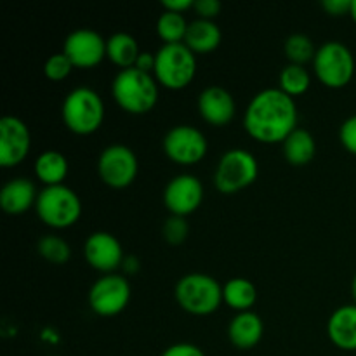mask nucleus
Wrapping results in <instances>:
<instances>
[{
    "instance_id": "obj_1",
    "label": "nucleus",
    "mask_w": 356,
    "mask_h": 356,
    "mask_svg": "<svg viewBox=\"0 0 356 356\" xmlns=\"http://www.w3.org/2000/svg\"><path fill=\"white\" fill-rule=\"evenodd\" d=\"M243 129L263 145H284L285 139L298 129V106L294 97L278 87L257 92L243 113Z\"/></svg>"
},
{
    "instance_id": "obj_2",
    "label": "nucleus",
    "mask_w": 356,
    "mask_h": 356,
    "mask_svg": "<svg viewBox=\"0 0 356 356\" xmlns=\"http://www.w3.org/2000/svg\"><path fill=\"white\" fill-rule=\"evenodd\" d=\"M111 96L125 113L146 115L159 103V83L152 73L120 70L111 82Z\"/></svg>"
},
{
    "instance_id": "obj_3",
    "label": "nucleus",
    "mask_w": 356,
    "mask_h": 356,
    "mask_svg": "<svg viewBox=\"0 0 356 356\" xmlns=\"http://www.w3.org/2000/svg\"><path fill=\"white\" fill-rule=\"evenodd\" d=\"M61 117L70 132L76 136H90L103 125L104 103L96 90L89 87H76L66 94Z\"/></svg>"
},
{
    "instance_id": "obj_4",
    "label": "nucleus",
    "mask_w": 356,
    "mask_h": 356,
    "mask_svg": "<svg viewBox=\"0 0 356 356\" xmlns=\"http://www.w3.org/2000/svg\"><path fill=\"white\" fill-rule=\"evenodd\" d=\"M174 296L181 309L195 316H207L221 306L222 287L211 275L188 273L177 280Z\"/></svg>"
},
{
    "instance_id": "obj_5",
    "label": "nucleus",
    "mask_w": 356,
    "mask_h": 356,
    "mask_svg": "<svg viewBox=\"0 0 356 356\" xmlns=\"http://www.w3.org/2000/svg\"><path fill=\"white\" fill-rule=\"evenodd\" d=\"M197 75V56L184 44L162 45L155 54L156 83L169 90H183Z\"/></svg>"
},
{
    "instance_id": "obj_6",
    "label": "nucleus",
    "mask_w": 356,
    "mask_h": 356,
    "mask_svg": "<svg viewBox=\"0 0 356 356\" xmlns=\"http://www.w3.org/2000/svg\"><path fill=\"white\" fill-rule=\"evenodd\" d=\"M35 212L45 226L52 229L72 228L82 216V202L72 188L59 184L38 191Z\"/></svg>"
},
{
    "instance_id": "obj_7",
    "label": "nucleus",
    "mask_w": 356,
    "mask_h": 356,
    "mask_svg": "<svg viewBox=\"0 0 356 356\" xmlns=\"http://www.w3.org/2000/svg\"><path fill=\"white\" fill-rule=\"evenodd\" d=\"M315 76L329 89H343L356 76V61L353 52L343 42L330 40L316 49L313 59Z\"/></svg>"
},
{
    "instance_id": "obj_8",
    "label": "nucleus",
    "mask_w": 356,
    "mask_h": 356,
    "mask_svg": "<svg viewBox=\"0 0 356 356\" xmlns=\"http://www.w3.org/2000/svg\"><path fill=\"white\" fill-rule=\"evenodd\" d=\"M259 163L256 156L243 148L228 149L219 159L214 172V184L219 193L233 195L256 183Z\"/></svg>"
},
{
    "instance_id": "obj_9",
    "label": "nucleus",
    "mask_w": 356,
    "mask_h": 356,
    "mask_svg": "<svg viewBox=\"0 0 356 356\" xmlns=\"http://www.w3.org/2000/svg\"><path fill=\"white\" fill-rule=\"evenodd\" d=\"M139 162L136 153L125 145H111L97 159V176L106 186L124 190L136 181Z\"/></svg>"
},
{
    "instance_id": "obj_10",
    "label": "nucleus",
    "mask_w": 356,
    "mask_h": 356,
    "mask_svg": "<svg viewBox=\"0 0 356 356\" xmlns=\"http://www.w3.org/2000/svg\"><path fill=\"white\" fill-rule=\"evenodd\" d=\"M163 153L177 165H195L202 162L209 152L204 132L193 125H176L163 136Z\"/></svg>"
},
{
    "instance_id": "obj_11",
    "label": "nucleus",
    "mask_w": 356,
    "mask_h": 356,
    "mask_svg": "<svg viewBox=\"0 0 356 356\" xmlns=\"http://www.w3.org/2000/svg\"><path fill=\"white\" fill-rule=\"evenodd\" d=\"M131 284L124 275H103L89 291V306L99 316H117L131 301Z\"/></svg>"
},
{
    "instance_id": "obj_12",
    "label": "nucleus",
    "mask_w": 356,
    "mask_h": 356,
    "mask_svg": "<svg viewBox=\"0 0 356 356\" xmlns=\"http://www.w3.org/2000/svg\"><path fill=\"white\" fill-rule=\"evenodd\" d=\"M63 54L72 61L73 68H96L106 59V40L97 31L80 28L65 38Z\"/></svg>"
},
{
    "instance_id": "obj_13",
    "label": "nucleus",
    "mask_w": 356,
    "mask_h": 356,
    "mask_svg": "<svg viewBox=\"0 0 356 356\" xmlns=\"http://www.w3.org/2000/svg\"><path fill=\"white\" fill-rule=\"evenodd\" d=\"M204 200V184L193 174H177L167 183L163 190V205L170 216L193 214Z\"/></svg>"
},
{
    "instance_id": "obj_14",
    "label": "nucleus",
    "mask_w": 356,
    "mask_h": 356,
    "mask_svg": "<svg viewBox=\"0 0 356 356\" xmlns=\"http://www.w3.org/2000/svg\"><path fill=\"white\" fill-rule=\"evenodd\" d=\"M31 149V134L21 118L7 115L0 120V165L10 169L26 160Z\"/></svg>"
},
{
    "instance_id": "obj_15",
    "label": "nucleus",
    "mask_w": 356,
    "mask_h": 356,
    "mask_svg": "<svg viewBox=\"0 0 356 356\" xmlns=\"http://www.w3.org/2000/svg\"><path fill=\"white\" fill-rule=\"evenodd\" d=\"M83 257L92 270L110 275L122 268L125 254L117 236L108 232H94L83 243Z\"/></svg>"
},
{
    "instance_id": "obj_16",
    "label": "nucleus",
    "mask_w": 356,
    "mask_h": 356,
    "mask_svg": "<svg viewBox=\"0 0 356 356\" xmlns=\"http://www.w3.org/2000/svg\"><path fill=\"white\" fill-rule=\"evenodd\" d=\"M198 113L212 127H226L235 118L236 103L232 92L219 86L205 87L198 96Z\"/></svg>"
},
{
    "instance_id": "obj_17",
    "label": "nucleus",
    "mask_w": 356,
    "mask_h": 356,
    "mask_svg": "<svg viewBox=\"0 0 356 356\" xmlns=\"http://www.w3.org/2000/svg\"><path fill=\"white\" fill-rule=\"evenodd\" d=\"M38 191L26 177H14L0 191V207L9 216H21L35 207Z\"/></svg>"
},
{
    "instance_id": "obj_18",
    "label": "nucleus",
    "mask_w": 356,
    "mask_h": 356,
    "mask_svg": "<svg viewBox=\"0 0 356 356\" xmlns=\"http://www.w3.org/2000/svg\"><path fill=\"white\" fill-rule=\"evenodd\" d=\"M330 343L343 351H356V305H344L327 322Z\"/></svg>"
},
{
    "instance_id": "obj_19",
    "label": "nucleus",
    "mask_w": 356,
    "mask_h": 356,
    "mask_svg": "<svg viewBox=\"0 0 356 356\" xmlns=\"http://www.w3.org/2000/svg\"><path fill=\"white\" fill-rule=\"evenodd\" d=\"M264 323L254 312L236 313L228 325V339L236 350H252L261 343Z\"/></svg>"
},
{
    "instance_id": "obj_20",
    "label": "nucleus",
    "mask_w": 356,
    "mask_h": 356,
    "mask_svg": "<svg viewBox=\"0 0 356 356\" xmlns=\"http://www.w3.org/2000/svg\"><path fill=\"white\" fill-rule=\"evenodd\" d=\"M221 38L222 33L214 21L195 19L188 24L184 45L193 54H209V52L216 51L219 47Z\"/></svg>"
},
{
    "instance_id": "obj_21",
    "label": "nucleus",
    "mask_w": 356,
    "mask_h": 356,
    "mask_svg": "<svg viewBox=\"0 0 356 356\" xmlns=\"http://www.w3.org/2000/svg\"><path fill=\"white\" fill-rule=\"evenodd\" d=\"M35 176L37 179L47 186H59V184L65 183L66 176L70 172V163L68 159L63 155L61 152H56V149H47V152L40 153L35 160Z\"/></svg>"
},
{
    "instance_id": "obj_22",
    "label": "nucleus",
    "mask_w": 356,
    "mask_h": 356,
    "mask_svg": "<svg viewBox=\"0 0 356 356\" xmlns=\"http://www.w3.org/2000/svg\"><path fill=\"white\" fill-rule=\"evenodd\" d=\"M141 52L138 40L125 31L113 33L106 40V59L120 70L134 68Z\"/></svg>"
},
{
    "instance_id": "obj_23",
    "label": "nucleus",
    "mask_w": 356,
    "mask_h": 356,
    "mask_svg": "<svg viewBox=\"0 0 356 356\" xmlns=\"http://www.w3.org/2000/svg\"><path fill=\"white\" fill-rule=\"evenodd\" d=\"M257 301L256 285L247 278H232L222 285V302L236 313L252 312Z\"/></svg>"
},
{
    "instance_id": "obj_24",
    "label": "nucleus",
    "mask_w": 356,
    "mask_h": 356,
    "mask_svg": "<svg viewBox=\"0 0 356 356\" xmlns=\"http://www.w3.org/2000/svg\"><path fill=\"white\" fill-rule=\"evenodd\" d=\"M316 153V143L312 132L306 129H296L284 141V156L291 165L301 167L313 160Z\"/></svg>"
},
{
    "instance_id": "obj_25",
    "label": "nucleus",
    "mask_w": 356,
    "mask_h": 356,
    "mask_svg": "<svg viewBox=\"0 0 356 356\" xmlns=\"http://www.w3.org/2000/svg\"><path fill=\"white\" fill-rule=\"evenodd\" d=\"M312 86V75L306 70V66L291 65L289 63L278 75V89L291 97L302 96L308 92Z\"/></svg>"
},
{
    "instance_id": "obj_26",
    "label": "nucleus",
    "mask_w": 356,
    "mask_h": 356,
    "mask_svg": "<svg viewBox=\"0 0 356 356\" xmlns=\"http://www.w3.org/2000/svg\"><path fill=\"white\" fill-rule=\"evenodd\" d=\"M188 24L190 23H186L183 14L167 13V10H163L162 16L156 21V33H159L163 45L184 44Z\"/></svg>"
},
{
    "instance_id": "obj_27",
    "label": "nucleus",
    "mask_w": 356,
    "mask_h": 356,
    "mask_svg": "<svg viewBox=\"0 0 356 356\" xmlns=\"http://www.w3.org/2000/svg\"><path fill=\"white\" fill-rule=\"evenodd\" d=\"M38 256L44 257L47 263L56 264V266H61L66 264L72 257V247L68 245L65 238L58 235H45L38 240L37 243Z\"/></svg>"
},
{
    "instance_id": "obj_28",
    "label": "nucleus",
    "mask_w": 356,
    "mask_h": 356,
    "mask_svg": "<svg viewBox=\"0 0 356 356\" xmlns=\"http://www.w3.org/2000/svg\"><path fill=\"white\" fill-rule=\"evenodd\" d=\"M285 56H287L291 65H308L309 61L313 63L316 54V49L313 45L312 38L306 37L302 33H294L285 40L284 45Z\"/></svg>"
},
{
    "instance_id": "obj_29",
    "label": "nucleus",
    "mask_w": 356,
    "mask_h": 356,
    "mask_svg": "<svg viewBox=\"0 0 356 356\" xmlns=\"http://www.w3.org/2000/svg\"><path fill=\"white\" fill-rule=\"evenodd\" d=\"M188 235H190V226H188L186 218H179V216H170L165 219L162 226V236L165 238L167 243L170 245H181L186 242Z\"/></svg>"
},
{
    "instance_id": "obj_30",
    "label": "nucleus",
    "mask_w": 356,
    "mask_h": 356,
    "mask_svg": "<svg viewBox=\"0 0 356 356\" xmlns=\"http://www.w3.org/2000/svg\"><path fill=\"white\" fill-rule=\"evenodd\" d=\"M73 72V65L63 52L52 54L44 65V75L52 82H63Z\"/></svg>"
},
{
    "instance_id": "obj_31",
    "label": "nucleus",
    "mask_w": 356,
    "mask_h": 356,
    "mask_svg": "<svg viewBox=\"0 0 356 356\" xmlns=\"http://www.w3.org/2000/svg\"><path fill=\"white\" fill-rule=\"evenodd\" d=\"M339 141L348 153L356 156V115L343 122L339 129Z\"/></svg>"
},
{
    "instance_id": "obj_32",
    "label": "nucleus",
    "mask_w": 356,
    "mask_h": 356,
    "mask_svg": "<svg viewBox=\"0 0 356 356\" xmlns=\"http://www.w3.org/2000/svg\"><path fill=\"white\" fill-rule=\"evenodd\" d=\"M195 10L198 14V19L214 21V17L219 16L222 6L218 0H195Z\"/></svg>"
},
{
    "instance_id": "obj_33",
    "label": "nucleus",
    "mask_w": 356,
    "mask_h": 356,
    "mask_svg": "<svg viewBox=\"0 0 356 356\" xmlns=\"http://www.w3.org/2000/svg\"><path fill=\"white\" fill-rule=\"evenodd\" d=\"M351 3H353V0H323L322 7L329 16L343 17L350 16Z\"/></svg>"
},
{
    "instance_id": "obj_34",
    "label": "nucleus",
    "mask_w": 356,
    "mask_h": 356,
    "mask_svg": "<svg viewBox=\"0 0 356 356\" xmlns=\"http://www.w3.org/2000/svg\"><path fill=\"white\" fill-rule=\"evenodd\" d=\"M162 356H205V353L191 343H177L167 348Z\"/></svg>"
},
{
    "instance_id": "obj_35",
    "label": "nucleus",
    "mask_w": 356,
    "mask_h": 356,
    "mask_svg": "<svg viewBox=\"0 0 356 356\" xmlns=\"http://www.w3.org/2000/svg\"><path fill=\"white\" fill-rule=\"evenodd\" d=\"M162 7L167 13L184 14L186 10L193 9L195 0H162Z\"/></svg>"
},
{
    "instance_id": "obj_36",
    "label": "nucleus",
    "mask_w": 356,
    "mask_h": 356,
    "mask_svg": "<svg viewBox=\"0 0 356 356\" xmlns=\"http://www.w3.org/2000/svg\"><path fill=\"white\" fill-rule=\"evenodd\" d=\"M134 68L141 70V72L145 73H152L153 75V70H155V54H152V52H141L138 61H136Z\"/></svg>"
},
{
    "instance_id": "obj_37",
    "label": "nucleus",
    "mask_w": 356,
    "mask_h": 356,
    "mask_svg": "<svg viewBox=\"0 0 356 356\" xmlns=\"http://www.w3.org/2000/svg\"><path fill=\"white\" fill-rule=\"evenodd\" d=\"M122 270L125 271V275H136L141 270V263L136 256H125L124 263H122Z\"/></svg>"
},
{
    "instance_id": "obj_38",
    "label": "nucleus",
    "mask_w": 356,
    "mask_h": 356,
    "mask_svg": "<svg viewBox=\"0 0 356 356\" xmlns=\"http://www.w3.org/2000/svg\"><path fill=\"white\" fill-rule=\"evenodd\" d=\"M351 296H353L355 305H356V275L353 277V282H351Z\"/></svg>"
},
{
    "instance_id": "obj_39",
    "label": "nucleus",
    "mask_w": 356,
    "mask_h": 356,
    "mask_svg": "<svg viewBox=\"0 0 356 356\" xmlns=\"http://www.w3.org/2000/svg\"><path fill=\"white\" fill-rule=\"evenodd\" d=\"M350 16H351V19H353L355 24H356V0H353V3H351V13H350Z\"/></svg>"
},
{
    "instance_id": "obj_40",
    "label": "nucleus",
    "mask_w": 356,
    "mask_h": 356,
    "mask_svg": "<svg viewBox=\"0 0 356 356\" xmlns=\"http://www.w3.org/2000/svg\"><path fill=\"white\" fill-rule=\"evenodd\" d=\"M54 356H58V355H54Z\"/></svg>"
}]
</instances>
